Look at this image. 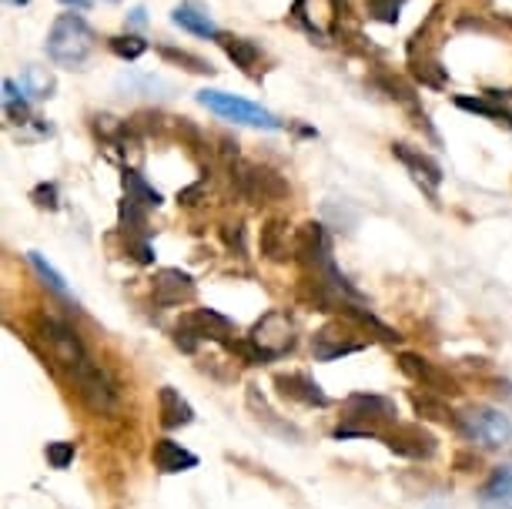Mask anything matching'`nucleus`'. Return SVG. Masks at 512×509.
Instances as JSON below:
<instances>
[{"instance_id": "nucleus-1", "label": "nucleus", "mask_w": 512, "mask_h": 509, "mask_svg": "<svg viewBox=\"0 0 512 509\" xmlns=\"http://www.w3.org/2000/svg\"><path fill=\"white\" fill-rule=\"evenodd\" d=\"M295 322L288 319V312L272 309L262 319L251 325V332L241 342H231L228 352L241 355L248 366H268V362L282 359L295 349Z\"/></svg>"}, {"instance_id": "nucleus-2", "label": "nucleus", "mask_w": 512, "mask_h": 509, "mask_svg": "<svg viewBox=\"0 0 512 509\" xmlns=\"http://www.w3.org/2000/svg\"><path fill=\"white\" fill-rule=\"evenodd\" d=\"M94 54V31L88 21L77 14H61L47 34V57L57 67H71V71H81L88 64V57Z\"/></svg>"}, {"instance_id": "nucleus-3", "label": "nucleus", "mask_w": 512, "mask_h": 509, "mask_svg": "<svg viewBox=\"0 0 512 509\" xmlns=\"http://www.w3.org/2000/svg\"><path fill=\"white\" fill-rule=\"evenodd\" d=\"M198 104H205L208 111H215L218 118L235 121V124H248V128H265V131H282L285 121L278 114L265 111L262 104H251L245 98H235L228 91H198Z\"/></svg>"}, {"instance_id": "nucleus-4", "label": "nucleus", "mask_w": 512, "mask_h": 509, "mask_svg": "<svg viewBox=\"0 0 512 509\" xmlns=\"http://www.w3.org/2000/svg\"><path fill=\"white\" fill-rule=\"evenodd\" d=\"M231 332H235V325H231V319H225L221 312L215 309H195L188 312L185 319L178 322L175 329V345L181 352H198V345L205 342H221V345H231L235 339H231Z\"/></svg>"}, {"instance_id": "nucleus-5", "label": "nucleus", "mask_w": 512, "mask_h": 509, "mask_svg": "<svg viewBox=\"0 0 512 509\" xmlns=\"http://www.w3.org/2000/svg\"><path fill=\"white\" fill-rule=\"evenodd\" d=\"M459 432L466 439L479 446H489V449H499V446H509L512 439V422L502 409H492V406H469L466 412H459Z\"/></svg>"}, {"instance_id": "nucleus-6", "label": "nucleus", "mask_w": 512, "mask_h": 509, "mask_svg": "<svg viewBox=\"0 0 512 509\" xmlns=\"http://www.w3.org/2000/svg\"><path fill=\"white\" fill-rule=\"evenodd\" d=\"M342 412H345V422H349L352 429H365L369 436H382V426H389V422L399 419V406H395V399L389 396H375V392H355L342 402Z\"/></svg>"}, {"instance_id": "nucleus-7", "label": "nucleus", "mask_w": 512, "mask_h": 509, "mask_svg": "<svg viewBox=\"0 0 512 509\" xmlns=\"http://www.w3.org/2000/svg\"><path fill=\"white\" fill-rule=\"evenodd\" d=\"M74 376V386H77V396L84 399V406L101 412V416H108V412H114V406H118V389H114V382L108 379V372H104L98 362L84 359L81 366L71 369Z\"/></svg>"}, {"instance_id": "nucleus-8", "label": "nucleus", "mask_w": 512, "mask_h": 509, "mask_svg": "<svg viewBox=\"0 0 512 509\" xmlns=\"http://www.w3.org/2000/svg\"><path fill=\"white\" fill-rule=\"evenodd\" d=\"M231 181H235L238 195H245L251 205H268V201H278L288 195V185L275 175V171L245 165V161L231 165Z\"/></svg>"}, {"instance_id": "nucleus-9", "label": "nucleus", "mask_w": 512, "mask_h": 509, "mask_svg": "<svg viewBox=\"0 0 512 509\" xmlns=\"http://www.w3.org/2000/svg\"><path fill=\"white\" fill-rule=\"evenodd\" d=\"M41 339L47 345V352H51V359L61 362L67 372L77 369L84 359H88V349H84L81 335L61 319H41Z\"/></svg>"}, {"instance_id": "nucleus-10", "label": "nucleus", "mask_w": 512, "mask_h": 509, "mask_svg": "<svg viewBox=\"0 0 512 509\" xmlns=\"http://www.w3.org/2000/svg\"><path fill=\"white\" fill-rule=\"evenodd\" d=\"M399 369L405 372L409 379H415V382H422L425 389L429 392H436V396H442V399H452V396H459L462 392V386L456 379L449 376L446 369H439L436 362H429L425 355H415V352H399Z\"/></svg>"}, {"instance_id": "nucleus-11", "label": "nucleus", "mask_w": 512, "mask_h": 509, "mask_svg": "<svg viewBox=\"0 0 512 509\" xmlns=\"http://www.w3.org/2000/svg\"><path fill=\"white\" fill-rule=\"evenodd\" d=\"M379 439L395 456H405V459H432L439 449V439L422 426H395L392 432H382Z\"/></svg>"}, {"instance_id": "nucleus-12", "label": "nucleus", "mask_w": 512, "mask_h": 509, "mask_svg": "<svg viewBox=\"0 0 512 509\" xmlns=\"http://www.w3.org/2000/svg\"><path fill=\"white\" fill-rule=\"evenodd\" d=\"M362 349H365V342L355 339V332L345 329L342 322H328L312 335V355L318 362H335V359H342V355H352Z\"/></svg>"}, {"instance_id": "nucleus-13", "label": "nucleus", "mask_w": 512, "mask_h": 509, "mask_svg": "<svg viewBox=\"0 0 512 509\" xmlns=\"http://www.w3.org/2000/svg\"><path fill=\"white\" fill-rule=\"evenodd\" d=\"M392 155L402 161L405 168L412 171V178H415V185H419L425 195H429L432 201L439 198V185H442V168L432 161L429 155H422V151H415L409 148V144H402V141H395L392 144Z\"/></svg>"}, {"instance_id": "nucleus-14", "label": "nucleus", "mask_w": 512, "mask_h": 509, "mask_svg": "<svg viewBox=\"0 0 512 509\" xmlns=\"http://www.w3.org/2000/svg\"><path fill=\"white\" fill-rule=\"evenodd\" d=\"M275 389L282 392L285 399L302 402V406H312V409H325L328 402H332L328 399V392L318 386L312 376H305V372H278Z\"/></svg>"}, {"instance_id": "nucleus-15", "label": "nucleus", "mask_w": 512, "mask_h": 509, "mask_svg": "<svg viewBox=\"0 0 512 509\" xmlns=\"http://www.w3.org/2000/svg\"><path fill=\"white\" fill-rule=\"evenodd\" d=\"M154 302L164 305V309H175V305L188 302L191 295H195V278L188 272H181V268H161L158 275H154Z\"/></svg>"}, {"instance_id": "nucleus-16", "label": "nucleus", "mask_w": 512, "mask_h": 509, "mask_svg": "<svg viewBox=\"0 0 512 509\" xmlns=\"http://www.w3.org/2000/svg\"><path fill=\"white\" fill-rule=\"evenodd\" d=\"M295 258H302V262L312 265L315 272L332 262V242H328V232H325L322 222H308V225L298 228Z\"/></svg>"}, {"instance_id": "nucleus-17", "label": "nucleus", "mask_w": 512, "mask_h": 509, "mask_svg": "<svg viewBox=\"0 0 512 509\" xmlns=\"http://www.w3.org/2000/svg\"><path fill=\"white\" fill-rule=\"evenodd\" d=\"M262 255L268 262H285V258H295V245H298V232H292L288 218H268L262 225Z\"/></svg>"}, {"instance_id": "nucleus-18", "label": "nucleus", "mask_w": 512, "mask_h": 509, "mask_svg": "<svg viewBox=\"0 0 512 509\" xmlns=\"http://www.w3.org/2000/svg\"><path fill=\"white\" fill-rule=\"evenodd\" d=\"M171 21H175L181 31H188L195 37H208V41H221V37H225L218 31V24L211 21L208 7L198 4V0H181L175 11H171Z\"/></svg>"}, {"instance_id": "nucleus-19", "label": "nucleus", "mask_w": 512, "mask_h": 509, "mask_svg": "<svg viewBox=\"0 0 512 509\" xmlns=\"http://www.w3.org/2000/svg\"><path fill=\"white\" fill-rule=\"evenodd\" d=\"M151 459L154 466L161 469V473L175 476V473H188V469L198 466V456L191 453V449H185L181 443H175V439H158L151 449Z\"/></svg>"}, {"instance_id": "nucleus-20", "label": "nucleus", "mask_w": 512, "mask_h": 509, "mask_svg": "<svg viewBox=\"0 0 512 509\" xmlns=\"http://www.w3.org/2000/svg\"><path fill=\"white\" fill-rule=\"evenodd\" d=\"M158 416H161L164 429H181V426H191V422H195V409L188 406V399H181L178 389L164 386L158 392Z\"/></svg>"}, {"instance_id": "nucleus-21", "label": "nucleus", "mask_w": 512, "mask_h": 509, "mask_svg": "<svg viewBox=\"0 0 512 509\" xmlns=\"http://www.w3.org/2000/svg\"><path fill=\"white\" fill-rule=\"evenodd\" d=\"M412 409L419 412L422 419H429V422H439V426H452V429H459V412H452L446 402H442V396H436V392H412Z\"/></svg>"}, {"instance_id": "nucleus-22", "label": "nucleus", "mask_w": 512, "mask_h": 509, "mask_svg": "<svg viewBox=\"0 0 512 509\" xmlns=\"http://www.w3.org/2000/svg\"><path fill=\"white\" fill-rule=\"evenodd\" d=\"M482 503L486 506H502L506 509L512 503V466H496L492 476L482 486Z\"/></svg>"}, {"instance_id": "nucleus-23", "label": "nucleus", "mask_w": 512, "mask_h": 509, "mask_svg": "<svg viewBox=\"0 0 512 509\" xmlns=\"http://www.w3.org/2000/svg\"><path fill=\"white\" fill-rule=\"evenodd\" d=\"M456 108L469 111V114H482V118L496 121V124H509L512 128V111L506 108V104H499L496 98H469V94H459L456 98Z\"/></svg>"}, {"instance_id": "nucleus-24", "label": "nucleus", "mask_w": 512, "mask_h": 509, "mask_svg": "<svg viewBox=\"0 0 512 509\" xmlns=\"http://www.w3.org/2000/svg\"><path fill=\"white\" fill-rule=\"evenodd\" d=\"M245 399H248V409L255 412V419L262 422V426H268V429H272V432H278V436H285V439H298L295 426H288V422H282V419H278L275 412H272V406H268V402H265V396H262V392H258L255 386L248 389V396H245Z\"/></svg>"}, {"instance_id": "nucleus-25", "label": "nucleus", "mask_w": 512, "mask_h": 509, "mask_svg": "<svg viewBox=\"0 0 512 509\" xmlns=\"http://www.w3.org/2000/svg\"><path fill=\"white\" fill-rule=\"evenodd\" d=\"M345 315V319H352L355 325H362V329H369V332H375L379 335L382 342H399V332L395 329H389V325H385L382 319H375L372 312H365L359 302H342V309H338Z\"/></svg>"}, {"instance_id": "nucleus-26", "label": "nucleus", "mask_w": 512, "mask_h": 509, "mask_svg": "<svg viewBox=\"0 0 512 509\" xmlns=\"http://www.w3.org/2000/svg\"><path fill=\"white\" fill-rule=\"evenodd\" d=\"M121 232L128 238H148V208L128 195L121 201Z\"/></svg>"}, {"instance_id": "nucleus-27", "label": "nucleus", "mask_w": 512, "mask_h": 509, "mask_svg": "<svg viewBox=\"0 0 512 509\" xmlns=\"http://www.w3.org/2000/svg\"><path fill=\"white\" fill-rule=\"evenodd\" d=\"M121 181H124V195L134 198V201H141L144 208H158L161 201H164L161 191L154 188V185H148V181H144V175H138L134 168H124Z\"/></svg>"}, {"instance_id": "nucleus-28", "label": "nucleus", "mask_w": 512, "mask_h": 509, "mask_svg": "<svg viewBox=\"0 0 512 509\" xmlns=\"http://www.w3.org/2000/svg\"><path fill=\"white\" fill-rule=\"evenodd\" d=\"M221 47H225V54L235 61V67H241L245 74H251L255 71V64H258V47L248 41V37H231V34H225L221 37Z\"/></svg>"}, {"instance_id": "nucleus-29", "label": "nucleus", "mask_w": 512, "mask_h": 509, "mask_svg": "<svg viewBox=\"0 0 512 509\" xmlns=\"http://www.w3.org/2000/svg\"><path fill=\"white\" fill-rule=\"evenodd\" d=\"M4 111H7V118H11V124H34L31 118V108H27V98H24V88L17 81L7 78L4 81Z\"/></svg>"}, {"instance_id": "nucleus-30", "label": "nucleus", "mask_w": 512, "mask_h": 509, "mask_svg": "<svg viewBox=\"0 0 512 509\" xmlns=\"http://www.w3.org/2000/svg\"><path fill=\"white\" fill-rule=\"evenodd\" d=\"M161 57H164V61H171V64H181L191 74H215V64H211V61H205V57H198V54L178 51V47H161Z\"/></svg>"}, {"instance_id": "nucleus-31", "label": "nucleus", "mask_w": 512, "mask_h": 509, "mask_svg": "<svg viewBox=\"0 0 512 509\" xmlns=\"http://www.w3.org/2000/svg\"><path fill=\"white\" fill-rule=\"evenodd\" d=\"M27 258H31V265H34V272L44 278V285L51 288V292H57L61 299H67V282H64V275L57 272V268L47 262V258L41 252H27Z\"/></svg>"}, {"instance_id": "nucleus-32", "label": "nucleus", "mask_w": 512, "mask_h": 509, "mask_svg": "<svg viewBox=\"0 0 512 509\" xmlns=\"http://www.w3.org/2000/svg\"><path fill=\"white\" fill-rule=\"evenodd\" d=\"M108 47H111V54L121 57V61H138V57L148 51V41L138 34H118V37H111Z\"/></svg>"}, {"instance_id": "nucleus-33", "label": "nucleus", "mask_w": 512, "mask_h": 509, "mask_svg": "<svg viewBox=\"0 0 512 509\" xmlns=\"http://www.w3.org/2000/svg\"><path fill=\"white\" fill-rule=\"evenodd\" d=\"M21 88H24V94H31V98L44 101V98H51L54 81H51V78H44V74L37 71V67H24V74H21Z\"/></svg>"}, {"instance_id": "nucleus-34", "label": "nucleus", "mask_w": 512, "mask_h": 509, "mask_svg": "<svg viewBox=\"0 0 512 509\" xmlns=\"http://www.w3.org/2000/svg\"><path fill=\"white\" fill-rule=\"evenodd\" d=\"M402 4L405 0H369V17L382 24H399Z\"/></svg>"}, {"instance_id": "nucleus-35", "label": "nucleus", "mask_w": 512, "mask_h": 509, "mask_svg": "<svg viewBox=\"0 0 512 509\" xmlns=\"http://www.w3.org/2000/svg\"><path fill=\"white\" fill-rule=\"evenodd\" d=\"M74 443H64V439H57V443H47L44 449V456H47V463H51L54 469H67L74 463Z\"/></svg>"}, {"instance_id": "nucleus-36", "label": "nucleus", "mask_w": 512, "mask_h": 509, "mask_svg": "<svg viewBox=\"0 0 512 509\" xmlns=\"http://www.w3.org/2000/svg\"><path fill=\"white\" fill-rule=\"evenodd\" d=\"M31 198H34V205L37 208H47V211H54L57 208V185H37L34 191H31Z\"/></svg>"}, {"instance_id": "nucleus-37", "label": "nucleus", "mask_w": 512, "mask_h": 509, "mask_svg": "<svg viewBox=\"0 0 512 509\" xmlns=\"http://www.w3.org/2000/svg\"><path fill=\"white\" fill-rule=\"evenodd\" d=\"M128 248H131L134 258H138L141 265H151L154 262V252H151L148 238H128Z\"/></svg>"}, {"instance_id": "nucleus-38", "label": "nucleus", "mask_w": 512, "mask_h": 509, "mask_svg": "<svg viewBox=\"0 0 512 509\" xmlns=\"http://www.w3.org/2000/svg\"><path fill=\"white\" fill-rule=\"evenodd\" d=\"M221 235H225L228 248H238V252H245V232H241V225H225V228H221Z\"/></svg>"}, {"instance_id": "nucleus-39", "label": "nucleus", "mask_w": 512, "mask_h": 509, "mask_svg": "<svg viewBox=\"0 0 512 509\" xmlns=\"http://www.w3.org/2000/svg\"><path fill=\"white\" fill-rule=\"evenodd\" d=\"M456 469H459V473H472V469H479V456L459 453V456H456Z\"/></svg>"}, {"instance_id": "nucleus-40", "label": "nucleus", "mask_w": 512, "mask_h": 509, "mask_svg": "<svg viewBox=\"0 0 512 509\" xmlns=\"http://www.w3.org/2000/svg\"><path fill=\"white\" fill-rule=\"evenodd\" d=\"M201 188H205V185L198 181V185H191V188H185V191H178V205H195L198 195H201Z\"/></svg>"}, {"instance_id": "nucleus-41", "label": "nucleus", "mask_w": 512, "mask_h": 509, "mask_svg": "<svg viewBox=\"0 0 512 509\" xmlns=\"http://www.w3.org/2000/svg\"><path fill=\"white\" fill-rule=\"evenodd\" d=\"M128 24L131 27H144V24H148V17H144V7H134V11L128 14Z\"/></svg>"}, {"instance_id": "nucleus-42", "label": "nucleus", "mask_w": 512, "mask_h": 509, "mask_svg": "<svg viewBox=\"0 0 512 509\" xmlns=\"http://www.w3.org/2000/svg\"><path fill=\"white\" fill-rule=\"evenodd\" d=\"M61 4H67V7H77V11H84V7H88V0H61Z\"/></svg>"}, {"instance_id": "nucleus-43", "label": "nucleus", "mask_w": 512, "mask_h": 509, "mask_svg": "<svg viewBox=\"0 0 512 509\" xmlns=\"http://www.w3.org/2000/svg\"><path fill=\"white\" fill-rule=\"evenodd\" d=\"M7 4H14V7H24V4H27V0H7Z\"/></svg>"}, {"instance_id": "nucleus-44", "label": "nucleus", "mask_w": 512, "mask_h": 509, "mask_svg": "<svg viewBox=\"0 0 512 509\" xmlns=\"http://www.w3.org/2000/svg\"><path fill=\"white\" fill-rule=\"evenodd\" d=\"M111 4H118V0H111Z\"/></svg>"}, {"instance_id": "nucleus-45", "label": "nucleus", "mask_w": 512, "mask_h": 509, "mask_svg": "<svg viewBox=\"0 0 512 509\" xmlns=\"http://www.w3.org/2000/svg\"><path fill=\"white\" fill-rule=\"evenodd\" d=\"M506 509H512V503H509V506H506Z\"/></svg>"}]
</instances>
